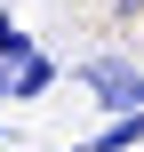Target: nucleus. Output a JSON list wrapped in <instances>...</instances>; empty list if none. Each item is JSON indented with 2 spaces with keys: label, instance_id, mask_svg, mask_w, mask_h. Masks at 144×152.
<instances>
[{
  "label": "nucleus",
  "instance_id": "obj_5",
  "mask_svg": "<svg viewBox=\"0 0 144 152\" xmlns=\"http://www.w3.org/2000/svg\"><path fill=\"white\" fill-rule=\"evenodd\" d=\"M136 104H144V72H136Z\"/></svg>",
  "mask_w": 144,
  "mask_h": 152
},
{
  "label": "nucleus",
  "instance_id": "obj_1",
  "mask_svg": "<svg viewBox=\"0 0 144 152\" xmlns=\"http://www.w3.org/2000/svg\"><path fill=\"white\" fill-rule=\"evenodd\" d=\"M80 88L104 112H136V56H88L80 64Z\"/></svg>",
  "mask_w": 144,
  "mask_h": 152
},
{
  "label": "nucleus",
  "instance_id": "obj_2",
  "mask_svg": "<svg viewBox=\"0 0 144 152\" xmlns=\"http://www.w3.org/2000/svg\"><path fill=\"white\" fill-rule=\"evenodd\" d=\"M136 144H144V104L136 112H112V128H104L88 152H136Z\"/></svg>",
  "mask_w": 144,
  "mask_h": 152
},
{
  "label": "nucleus",
  "instance_id": "obj_6",
  "mask_svg": "<svg viewBox=\"0 0 144 152\" xmlns=\"http://www.w3.org/2000/svg\"><path fill=\"white\" fill-rule=\"evenodd\" d=\"M64 152H88V144H64Z\"/></svg>",
  "mask_w": 144,
  "mask_h": 152
},
{
  "label": "nucleus",
  "instance_id": "obj_4",
  "mask_svg": "<svg viewBox=\"0 0 144 152\" xmlns=\"http://www.w3.org/2000/svg\"><path fill=\"white\" fill-rule=\"evenodd\" d=\"M120 16H144V0H120Z\"/></svg>",
  "mask_w": 144,
  "mask_h": 152
},
{
  "label": "nucleus",
  "instance_id": "obj_3",
  "mask_svg": "<svg viewBox=\"0 0 144 152\" xmlns=\"http://www.w3.org/2000/svg\"><path fill=\"white\" fill-rule=\"evenodd\" d=\"M24 56H32V32H24V24H8V16H0V64H24Z\"/></svg>",
  "mask_w": 144,
  "mask_h": 152
},
{
  "label": "nucleus",
  "instance_id": "obj_7",
  "mask_svg": "<svg viewBox=\"0 0 144 152\" xmlns=\"http://www.w3.org/2000/svg\"><path fill=\"white\" fill-rule=\"evenodd\" d=\"M0 144H8V128H0Z\"/></svg>",
  "mask_w": 144,
  "mask_h": 152
}]
</instances>
